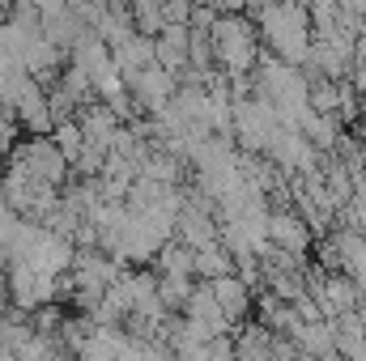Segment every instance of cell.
<instances>
[{
    "label": "cell",
    "instance_id": "cell-1",
    "mask_svg": "<svg viewBox=\"0 0 366 361\" xmlns=\"http://www.w3.org/2000/svg\"><path fill=\"white\" fill-rule=\"evenodd\" d=\"M13 158H21L26 171L39 183L64 187V183L73 179V162L64 158V149H60L51 136H26V141H17V145H13Z\"/></svg>",
    "mask_w": 366,
    "mask_h": 361
},
{
    "label": "cell",
    "instance_id": "cell-2",
    "mask_svg": "<svg viewBox=\"0 0 366 361\" xmlns=\"http://www.w3.org/2000/svg\"><path fill=\"white\" fill-rule=\"evenodd\" d=\"M124 81H128V90H132L137 106H141L145 115L162 111V106H167V102H175V93H179V77H175L171 68H162L158 60H154L149 68H141V73L124 77Z\"/></svg>",
    "mask_w": 366,
    "mask_h": 361
},
{
    "label": "cell",
    "instance_id": "cell-3",
    "mask_svg": "<svg viewBox=\"0 0 366 361\" xmlns=\"http://www.w3.org/2000/svg\"><path fill=\"white\" fill-rule=\"evenodd\" d=\"M21 68L34 77V81H43V86H56L60 81V73L69 68V47H60V43H51L43 30L26 43V51H21Z\"/></svg>",
    "mask_w": 366,
    "mask_h": 361
},
{
    "label": "cell",
    "instance_id": "cell-4",
    "mask_svg": "<svg viewBox=\"0 0 366 361\" xmlns=\"http://www.w3.org/2000/svg\"><path fill=\"white\" fill-rule=\"evenodd\" d=\"M311 234H315V230L302 221L298 208H273V217H269V243L285 247V251H294V255H307Z\"/></svg>",
    "mask_w": 366,
    "mask_h": 361
},
{
    "label": "cell",
    "instance_id": "cell-5",
    "mask_svg": "<svg viewBox=\"0 0 366 361\" xmlns=\"http://www.w3.org/2000/svg\"><path fill=\"white\" fill-rule=\"evenodd\" d=\"M187 47H192V26L187 21H167V30L154 39V56L162 68H171L175 77H183L192 64H187Z\"/></svg>",
    "mask_w": 366,
    "mask_h": 361
},
{
    "label": "cell",
    "instance_id": "cell-6",
    "mask_svg": "<svg viewBox=\"0 0 366 361\" xmlns=\"http://www.w3.org/2000/svg\"><path fill=\"white\" fill-rule=\"evenodd\" d=\"M209 289H213V298L222 302V310L230 315V323H243V319L252 315V285H247L239 272L213 276V280H209Z\"/></svg>",
    "mask_w": 366,
    "mask_h": 361
},
{
    "label": "cell",
    "instance_id": "cell-7",
    "mask_svg": "<svg viewBox=\"0 0 366 361\" xmlns=\"http://www.w3.org/2000/svg\"><path fill=\"white\" fill-rule=\"evenodd\" d=\"M69 64H77V68L90 73V77H102L107 68H115V60H111V43H107L98 30H86V34L69 47Z\"/></svg>",
    "mask_w": 366,
    "mask_h": 361
},
{
    "label": "cell",
    "instance_id": "cell-8",
    "mask_svg": "<svg viewBox=\"0 0 366 361\" xmlns=\"http://www.w3.org/2000/svg\"><path fill=\"white\" fill-rule=\"evenodd\" d=\"M77 119H81V128H86V141H94V145H107V149H111L115 132L124 128V119L115 115V106H107L102 98L86 102V106L77 111Z\"/></svg>",
    "mask_w": 366,
    "mask_h": 361
},
{
    "label": "cell",
    "instance_id": "cell-9",
    "mask_svg": "<svg viewBox=\"0 0 366 361\" xmlns=\"http://www.w3.org/2000/svg\"><path fill=\"white\" fill-rule=\"evenodd\" d=\"M111 60H115V68L124 73V77H132V73H141V68H149L158 56H154V39L149 34H132V39H124L119 47H111Z\"/></svg>",
    "mask_w": 366,
    "mask_h": 361
},
{
    "label": "cell",
    "instance_id": "cell-10",
    "mask_svg": "<svg viewBox=\"0 0 366 361\" xmlns=\"http://www.w3.org/2000/svg\"><path fill=\"white\" fill-rule=\"evenodd\" d=\"M196 280H200V276H183V272H158V298H162V306H167L171 315H183V310H187V298H192Z\"/></svg>",
    "mask_w": 366,
    "mask_h": 361
},
{
    "label": "cell",
    "instance_id": "cell-11",
    "mask_svg": "<svg viewBox=\"0 0 366 361\" xmlns=\"http://www.w3.org/2000/svg\"><path fill=\"white\" fill-rule=\"evenodd\" d=\"M226 272H234V255H230L226 243H209V247L196 251V276L200 280H213V276H226Z\"/></svg>",
    "mask_w": 366,
    "mask_h": 361
},
{
    "label": "cell",
    "instance_id": "cell-12",
    "mask_svg": "<svg viewBox=\"0 0 366 361\" xmlns=\"http://www.w3.org/2000/svg\"><path fill=\"white\" fill-rule=\"evenodd\" d=\"M154 268H158V272H183V276H196V247H187L183 238H171V243L158 251Z\"/></svg>",
    "mask_w": 366,
    "mask_h": 361
},
{
    "label": "cell",
    "instance_id": "cell-13",
    "mask_svg": "<svg viewBox=\"0 0 366 361\" xmlns=\"http://www.w3.org/2000/svg\"><path fill=\"white\" fill-rule=\"evenodd\" d=\"M51 141L64 149V158H69V162H77V153L86 149V128H81V119H77V115H69V119H56V128H51Z\"/></svg>",
    "mask_w": 366,
    "mask_h": 361
},
{
    "label": "cell",
    "instance_id": "cell-14",
    "mask_svg": "<svg viewBox=\"0 0 366 361\" xmlns=\"http://www.w3.org/2000/svg\"><path fill=\"white\" fill-rule=\"evenodd\" d=\"M354 90L366 98V56H358V60H354Z\"/></svg>",
    "mask_w": 366,
    "mask_h": 361
},
{
    "label": "cell",
    "instance_id": "cell-15",
    "mask_svg": "<svg viewBox=\"0 0 366 361\" xmlns=\"http://www.w3.org/2000/svg\"><path fill=\"white\" fill-rule=\"evenodd\" d=\"M43 13H60V9H69V0H34Z\"/></svg>",
    "mask_w": 366,
    "mask_h": 361
}]
</instances>
